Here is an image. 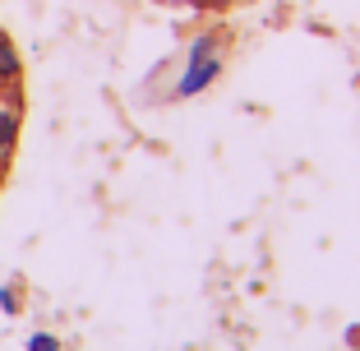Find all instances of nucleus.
Returning a JSON list of instances; mask_svg holds the SVG:
<instances>
[{"label": "nucleus", "mask_w": 360, "mask_h": 351, "mask_svg": "<svg viewBox=\"0 0 360 351\" xmlns=\"http://www.w3.org/2000/svg\"><path fill=\"white\" fill-rule=\"evenodd\" d=\"M167 5H199V0H167Z\"/></svg>", "instance_id": "0eeeda50"}, {"label": "nucleus", "mask_w": 360, "mask_h": 351, "mask_svg": "<svg viewBox=\"0 0 360 351\" xmlns=\"http://www.w3.org/2000/svg\"><path fill=\"white\" fill-rule=\"evenodd\" d=\"M19 125H23V107L0 102V153H14V143H19Z\"/></svg>", "instance_id": "f03ea898"}, {"label": "nucleus", "mask_w": 360, "mask_h": 351, "mask_svg": "<svg viewBox=\"0 0 360 351\" xmlns=\"http://www.w3.org/2000/svg\"><path fill=\"white\" fill-rule=\"evenodd\" d=\"M19 305H23L19 287H0V309H5V314H19Z\"/></svg>", "instance_id": "39448f33"}, {"label": "nucleus", "mask_w": 360, "mask_h": 351, "mask_svg": "<svg viewBox=\"0 0 360 351\" xmlns=\"http://www.w3.org/2000/svg\"><path fill=\"white\" fill-rule=\"evenodd\" d=\"M0 181H5V176H0Z\"/></svg>", "instance_id": "6e6552de"}, {"label": "nucleus", "mask_w": 360, "mask_h": 351, "mask_svg": "<svg viewBox=\"0 0 360 351\" xmlns=\"http://www.w3.org/2000/svg\"><path fill=\"white\" fill-rule=\"evenodd\" d=\"M19 79H23V60H19V51H5V56H0V88L10 93Z\"/></svg>", "instance_id": "7ed1b4c3"}, {"label": "nucleus", "mask_w": 360, "mask_h": 351, "mask_svg": "<svg viewBox=\"0 0 360 351\" xmlns=\"http://www.w3.org/2000/svg\"><path fill=\"white\" fill-rule=\"evenodd\" d=\"M217 70H222V65H217V56H208V60L190 65V70H185V79L176 84V97H194V93H203V88L217 79Z\"/></svg>", "instance_id": "f257e3e1"}, {"label": "nucleus", "mask_w": 360, "mask_h": 351, "mask_svg": "<svg viewBox=\"0 0 360 351\" xmlns=\"http://www.w3.org/2000/svg\"><path fill=\"white\" fill-rule=\"evenodd\" d=\"M5 51H14V46H10V37H5V32H0V56H5Z\"/></svg>", "instance_id": "423d86ee"}, {"label": "nucleus", "mask_w": 360, "mask_h": 351, "mask_svg": "<svg viewBox=\"0 0 360 351\" xmlns=\"http://www.w3.org/2000/svg\"><path fill=\"white\" fill-rule=\"evenodd\" d=\"M28 351H65V347H60V338H56V333H32V338H28Z\"/></svg>", "instance_id": "20e7f679"}]
</instances>
